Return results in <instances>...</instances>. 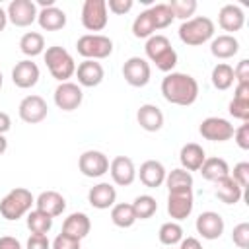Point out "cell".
Returning <instances> with one entry per match:
<instances>
[{
    "mask_svg": "<svg viewBox=\"0 0 249 249\" xmlns=\"http://www.w3.org/2000/svg\"><path fill=\"white\" fill-rule=\"evenodd\" d=\"M150 76H152L150 62L142 56H130L123 64V78L132 88H144L150 82Z\"/></svg>",
    "mask_w": 249,
    "mask_h": 249,
    "instance_id": "obj_8",
    "label": "cell"
},
{
    "mask_svg": "<svg viewBox=\"0 0 249 249\" xmlns=\"http://www.w3.org/2000/svg\"><path fill=\"white\" fill-rule=\"evenodd\" d=\"M33 204H35V196L31 195V191L25 187H16L10 193H6L4 198L0 200V214L2 218L14 222L27 216Z\"/></svg>",
    "mask_w": 249,
    "mask_h": 249,
    "instance_id": "obj_3",
    "label": "cell"
},
{
    "mask_svg": "<svg viewBox=\"0 0 249 249\" xmlns=\"http://www.w3.org/2000/svg\"><path fill=\"white\" fill-rule=\"evenodd\" d=\"M167 6L173 12V18L183 19V21L191 19L193 14L196 12V2L195 0H171Z\"/></svg>",
    "mask_w": 249,
    "mask_h": 249,
    "instance_id": "obj_38",
    "label": "cell"
},
{
    "mask_svg": "<svg viewBox=\"0 0 249 249\" xmlns=\"http://www.w3.org/2000/svg\"><path fill=\"white\" fill-rule=\"evenodd\" d=\"M231 241L233 245H237L239 249H247L249 247V224L247 222H241L233 228L231 231Z\"/></svg>",
    "mask_w": 249,
    "mask_h": 249,
    "instance_id": "obj_41",
    "label": "cell"
},
{
    "mask_svg": "<svg viewBox=\"0 0 249 249\" xmlns=\"http://www.w3.org/2000/svg\"><path fill=\"white\" fill-rule=\"evenodd\" d=\"M76 78L80 88H95L103 82L105 70L97 60H82L76 66Z\"/></svg>",
    "mask_w": 249,
    "mask_h": 249,
    "instance_id": "obj_18",
    "label": "cell"
},
{
    "mask_svg": "<svg viewBox=\"0 0 249 249\" xmlns=\"http://www.w3.org/2000/svg\"><path fill=\"white\" fill-rule=\"evenodd\" d=\"M35 208L49 214L51 218H56L64 212L66 208V198L56 193V191H43L37 198H35Z\"/></svg>",
    "mask_w": 249,
    "mask_h": 249,
    "instance_id": "obj_23",
    "label": "cell"
},
{
    "mask_svg": "<svg viewBox=\"0 0 249 249\" xmlns=\"http://www.w3.org/2000/svg\"><path fill=\"white\" fill-rule=\"evenodd\" d=\"M243 191L249 187V161H239L233 165V175H230Z\"/></svg>",
    "mask_w": 249,
    "mask_h": 249,
    "instance_id": "obj_42",
    "label": "cell"
},
{
    "mask_svg": "<svg viewBox=\"0 0 249 249\" xmlns=\"http://www.w3.org/2000/svg\"><path fill=\"white\" fill-rule=\"evenodd\" d=\"M169 249H171V247H169Z\"/></svg>",
    "mask_w": 249,
    "mask_h": 249,
    "instance_id": "obj_56",
    "label": "cell"
},
{
    "mask_svg": "<svg viewBox=\"0 0 249 249\" xmlns=\"http://www.w3.org/2000/svg\"><path fill=\"white\" fill-rule=\"evenodd\" d=\"M8 21H12L16 27H29L33 21H37V4L33 0H12L6 8Z\"/></svg>",
    "mask_w": 249,
    "mask_h": 249,
    "instance_id": "obj_10",
    "label": "cell"
},
{
    "mask_svg": "<svg viewBox=\"0 0 249 249\" xmlns=\"http://www.w3.org/2000/svg\"><path fill=\"white\" fill-rule=\"evenodd\" d=\"M25 222H27V228H29L31 233H43V235H47L51 231V228H53V218L49 214L37 210V208H33V210L27 212Z\"/></svg>",
    "mask_w": 249,
    "mask_h": 249,
    "instance_id": "obj_34",
    "label": "cell"
},
{
    "mask_svg": "<svg viewBox=\"0 0 249 249\" xmlns=\"http://www.w3.org/2000/svg\"><path fill=\"white\" fill-rule=\"evenodd\" d=\"M109 173L115 185L119 187H128L136 179V167L134 161L128 156H117L109 161Z\"/></svg>",
    "mask_w": 249,
    "mask_h": 249,
    "instance_id": "obj_16",
    "label": "cell"
},
{
    "mask_svg": "<svg viewBox=\"0 0 249 249\" xmlns=\"http://www.w3.org/2000/svg\"><path fill=\"white\" fill-rule=\"evenodd\" d=\"M165 175H167V171H165L163 163L158 161V160H146L140 165V171H138V177H140L142 185L148 187V189H156V187L163 185Z\"/></svg>",
    "mask_w": 249,
    "mask_h": 249,
    "instance_id": "obj_21",
    "label": "cell"
},
{
    "mask_svg": "<svg viewBox=\"0 0 249 249\" xmlns=\"http://www.w3.org/2000/svg\"><path fill=\"white\" fill-rule=\"evenodd\" d=\"M179 249H202V245L196 237H183L179 243Z\"/></svg>",
    "mask_w": 249,
    "mask_h": 249,
    "instance_id": "obj_49",
    "label": "cell"
},
{
    "mask_svg": "<svg viewBox=\"0 0 249 249\" xmlns=\"http://www.w3.org/2000/svg\"><path fill=\"white\" fill-rule=\"evenodd\" d=\"M0 249H21V243L12 235H2L0 237Z\"/></svg>",
    "mask_w": 249,
    "mask_h": 249,
    "instance_id": "obj_48",
    "label": "cell"
},
{
    "mask_svg": "<svg viewBox=\"0 0 249 249\" xmlns=\"http://www.w3.org/2000/svg\"><path fill=\"white\" fill-rule=\"evenodd\" d=\"M214 185H216L214 195H216L224 204H235V202H239L241 196H243V189H241L230 175L224 177V179H220V181H216Z\"/></svg>",
    "mask_w": 249,
    "mask_h": 249,
    "instance_id": "obj_28",
    "label": "cell"
},
{
    "mask_svg": "<svg viewBox=\"0 0 249 249\" xmlns=\"http://www.w3.org/2000/svg\"><path fill=\"white\" fill-rule=\"evenodd\" d=\"M214 21L206 16H195L187 21H183L179 25V39L189 45V47H198V45H204L206 41H210L214 37Z\"/></svg>",
    "mask_w": 249,
    "mask_h": 249,
    "instance_id": "obj_4",
    "label": "cell"
},
{
    "mask_svg": "<svg viewBox=\"0 0 249 249\" xmlns=\"http://www.w3.org/2000/svg\"><path fill=\"white\" fill-rule=\"evenodd\" d=\"M156 31H158V27H156V19H154L150 8L140 12L134 18V21H132V35L136 39H148V37L156 35Z\"/></svg>",
    "mask_w": 249,
    "mask_h": 249,
    "instance_id": "obj_30",
    "label": "cell"
},
{
    "mask_svg": "<svg viewBox=\"0 0 249 249\" xmlns=\"http://www.w3.org/2000/svg\"><path fill=\"white\" fill-rule=\"evenodd\" d=\"M230 115L233 119H239L243 123L249 121V99H237L233 97L230 101Z\"/></svg>",
    "mask_w": 249,
    "mask_h": 249,
    "instance_id": "obj_40",
    "label": "cell"
},
{
    "mask_svg": "<svg viewBox=\"0 0 249 249\" xmlns=\"http://www.w3.org/2000/svg\"><path fill=\"white\" fill-rule=\"evenodd\" d=\"M233 97H237V99H249V84H235Z\"/></svg>",
    "mask_w": 249,
    "mask_h": 249,
    "instance_id": "obj_50",
    "label": "cell"
},
{
    "mask_svg": "<svg viewBox=\"0 0 249 249\" xmlns=\"http://www.w3.org/2000/svg\"><path fill=\"white\" fill-rule=\"evenodd\" d=\"M204 160H206V152H204V148H202L200 144H196V142L185 144V146L181 148V152H179L181 167L187 169L189 173H191V171H198L200 165L204 163Z\"/></svg>",
    "mask_w": 249,
    "mask_h": 249,
    "instance_id": "obj_24",
    "label": "cell"
},
{
    "mask_svg": "<svg viewBox=\"0 0 249 249\" xmlns=\"http://www.w3.org/2000/svg\"><path fill=\"white\" fill-rule=\"evenodd\" d=\"M158 237H160V241H161L163 245L173 247V245L181 243V239H183V228H181L179 222H173V220H171V222H165V224L160 226Z\"/></svg>",
    "mask_w": 249,
    "mask_h": 249,
    "instance_id": "obj_36",
    "label": "cell"
},
{
    "mask_svg": "<svg viewBox=\"0 0 249 249\" xmlns=\"http://www.w3.org/2000/svg\"><path fill=\"white\" fill-rule=\"evenodd\" d=\"M233 124L228 119L222 117H206L200 124H198V132L204 140L210 142H226L233 136Z\"/></svg>",
    "mask_w": 249,
    "mask_h": 249,
    "instance_id": "obj_9",
    "label": "cell"
},
{
    "mask_svg": "<svg viewBox=\"0 0 249 249\" xmlns=\"http://www.w3.org/2000/svg\"><path fill=\"white\" fill-rule=\"evenodd\" d=\"M27 249H51V241L43 233H31L27 239Z\"/></svg>",
    "mask_w": 249,
    "mask_h": 249,
    "instance_id": "obj_47",
    "label": "cell"
},
{
    "mask_svg": "<svg viewBox=\"0 0 249 249\" xmlns=\"http://www.w3.org/2000/svg\"><path fill=\"white\" fill-rule=\"evenodd\" d=\"M233 80L237 84H249V60L247 58H241L237 66L233 68Z\"/></svg>",
    "mask_w": 249,
    "mask_h": 249,
    "instance_id": "obj_46",
    "label": "cell"
},
{
    "mask_svg": "<svg viewBox=\"0 0 249 249\" xmlns=\"http://www.w3.org/2000/svg\"><path fill=\"white\" fill-rule=\"evenodd\" d=\"M161 95L171 105L189 107L198 97V82L185 72H169L161 80Z\"/></svg>",
    "mask_w": 249,
    "mask_h": 249,
    "instance_id": "obj_1",
    "label": "cell"
},
{
    "mask_svg": "<svg viewBox=\"0 0 249 249\" xmlns=\"http://www.w3.org/2000/svg\"><path fill=\"white\" fill-rule=\"evenodd\" d=\"M105 4H107V10L113 12V14H117V16L128 14L132 10V6H134L132 0H107Z\"/></svg>",
    "mask_w": 249,
    "mask_h": 249,
    "instance_id": "obj_44",
    "label": "cell"
},
{
    "mask_svg": "<svg viewBox=\"0 0 249 249\" xmlns=\"http://www.w3.org/2000/svg\"><path fill=\"white\" fill-rule=\"evenodd\" d=\"M2 84H4V78H2V72H0V89H2Z\"/></svg>",
    "mask_w": 249,
    "mask_h": 249,
    "instance_id": "obj_55",
    "label": "cell"
},
{
    "mask_svg": "<svg viewBox=\"0 0 249 249\" xmlns=\"http://www.w3.org/2000/svg\"><path fill=\"white\" fill-rule=\"evenodd\" d=\"M39 6H41V8H49V6H54V0H39Z\"/></svg>",
    "mask_w": 249,
    "mask_h": 249,
    "instance_id": "obj_54",
    "label": "cell"
},
{
    "mask_svg": "<svg viewBox=\"0 0 249 249\" xmlns=\"http://www.w3.org/2000/svg\"><path fill=\"white\" fill-rule=\"evenodd\" d=\"M198 171L202 173V177L206 181L216 183V181H220V179H224V177L230 175V165L222 158H206Z\"/></svg>",
    "mask_w": 249,
    "mask_h": 249,
    "instance_id": "obj_29",
    "label": "cell"
},
{
    "mask_svg": "<svg viewBox=\"0 0 249 249\" xmlns=\"http://www.w3.org/2000/svg\"><path fill=\"white\" fill-rule=\"evenodd\" d=\"M218 23L224 31H228V35L239 31L245 25V14L241 10V6L237 4H224L218 12Z\"/></svg>",
    "mask_w": 249,
    "mask_h": 249,
    "instance_id": "obj_19",
    "label": "cell"
},
{
    "mask_svg": "<svg viewBox=\"0 0 249 249\" xmlns=\"http://www.w3.org/2000/svg\"><path fill=\"white\" fill-rule=\"evenodd\" d=\"M6 150H8V140H6L4 134H0V156H2Z\"/></svg>",
    "mask_w": 249,
    "mask_h": 249,
    "instance_id": "obj_53",
    "label": "cell"
},
{
    "mask_svg": "<svg viewBox=\"0 0 249 249\" xmlns=\"http://www.w3.org/2000/svg\"><path fill=\"white\" fill-rule=\"evenodd\" d=\"M6 23H8V14H6V10L0 6V33L6 29Z\"/></svg>",
    "mask_w": 249,
    "mask_h": 249,
    "instance_id": "obj_52",
    "label": "cell"
},
{
    "mask_svg": "<svg viewBox=\"0 0 249 249\" xmlns=\"http://www.w3.org/2000/svg\"><path fill=\"white\" fill-rule=\"evenodd\" d=\"M39 66L31 60V58H25V60H19L14 68H12V82L21 88V89H29L33 88L37 82H39Z\"/></svg>",
    "mask_w": 249,
    "mask_h": 249,
    "instance_id": "obj_17",
    "label": "cell"
},
{
    "mask_svg": "<svg viewBox=\"0 0 249 249\" xmlns=\"http://www.w3.org/2000/svg\"><path fill=\"white\" fill-rule=\"evenodd\" d=\"M144 51H146L148 60L154 62L158 70H161L165 74L173 72V68L177 64V53H175V49L171 47V43L165 35L156 33V35L148 37L146 45H144Z\"/></svg>",
    "mask_w": 249,
    "mask_h": 249,
    "instance_id": "obj_2",
    "label": "cell"
},
{
    "mask_svg": "<svg viewBox=\"0 0 249 249\" xmlns=\"http://www.w3.org/2000/svg\"><path fill=\"white\" fill-rule=\"evenodd\" d=\"M84 91L74 82H60L54 89V105L62 111H74L82 105Z\"/></svg>",
    "mask_w": 249,
    "mask_h": 249,
    "instance_id": "obj_13",
    "label": "cell"
},
{
    "mask_svg": "<svg viewBox=\"0 0 249 249\" xmlns=\"http://www.w3.org/2000/svg\"><path fill=\"white\" fill-rule=\"evenodd\" d=\"M107 4L105 0H86L82 6V25L88 31H101L107 27Z\"/></svg>",
    "mask_w": 249,
    "mask_h": 249,
    "instance_id": "obj_7",
    "label": "cell"
},
{
    "mask_svg": "<svg viewBox=\"0 0 249 249\" xmlns=\"http://www.w3.org/2000/svg\"><path fill=\"white\" fill-rule=\"evenodd\" d=\"M78 169L86 177H101L109 171V158L99 150H86L78 160Z\"/></svg>",
    "mask_w": 249,
    "mask_h": 249,
    "instance_id": "obj_12",
    "label": "cell"
},
{
    "mask_svg": "<svg viewBox=\"0 0 249 249\" xmlns=\"http://www.w3.org/2000/svg\"><path fill=\"white\" fill-rule=\"evenodd\" d=\"M10 126H12V119H10V115L4 113V111H0V134H6V132L10 130Z\"/></svg>",
    "mask_w": 249,
    "mask_h": 249,
    "instance_id": "obj_51",
    "label": "cell"
},
{
    "mask_svg": "<svg viewBox=\"0 0 249 249\" xmlns=\"http://www.w3.org/2000/svg\"><path fill=\"white\" fill-rule=\"evenodd\" d=\"M111 222H113L117 228H130V226H134L136 216H134L132 204H128V202L113 204V206H111Z\"/></svg>",
    "mask_w": 249,
    "mask_h": 249,
    "instance_id": "obj_35",
    "label": "cell"
},
{
    "mask_svg": "<svg viewBox=\"0 0 249 249\" xmlns=\"http://www.w3.org/2000/svg\"><path fill=\"white\" fill-rule=\"evenodd\" d=\"M37 23L45 31H58L66 25V14H64V10H60L56 6L41 8L37 14Z\"/></svg>",
    "mask_w": 249,
    "mask_h": 249,
    "instance_id": "obj_26",
    "label": "cell"
},
{
    "mask_svg": "<svg viewBox=\"0 0 249 249\" xmlns=\"http://www.w3.org/2000/svg\"><path fill=\"white\" fill-rule=\"evenodd\" d=\"M163 183L169 193L171 191H189V189H193V175L183 167H175L165 175Z\"/></svg>",
    "mask_w": 249,
    "mask_h": 249,
    "instance_id": "obj_32",
    "label": "cell"
},
{
    "mask_svg": "<svg viewBox=\"0 0 249 249\" xmlns=\"http://www.w3.org/2000/svg\"><path fill=\"white\" fill-rule=\"evenodd\" d=\"M195 228L196 231L202 235V239H208V241H214L218 239L222 233H224V218L214 212V210H206V212H200L196 222H195Z\"/></svg>",
    "mask_w": 249,
    "mask_h": 249,
    "instance_id": "obj_15",
    "label": "cell"
},
{
    "mask_svg": "<svg viewBox=\"0 0 249 249\" xmlns=\"http://www.w3.org/2000/svg\"><path fill=\"white\" fill-rule=\"evenodd\" d=\"M231 138L241 150H249V123H243L239 128H235Z\"/></svg>",
    "mask_w": 249,
    "mask_h": 249,
    "instance_id": "obj_45",
    "label": "cell"
},
{
    "mask_svg": "<svg viewBox=\"0 0 249 249\" xmlns=\"http://www.w3.org/2000/svg\"><path fill=\"white\" fill-rule=\"evenodd\" d=\"M18 113H19V119L23 123L37 124V123H41V121L47 119L49 107H47V101L41 95H27V97H23L19 101Z\"/></svg>",
    "mask_w": 249,
    "mask_h": 249,
    "instance_id": "obj_14",
    "label": "cell"
},
{
    "mask_svg": "<svg viewBox=\"0 0 249 249\" xmlns=\"http://www.w3.org/2000/svg\"><path fill=\"white\" fill-rule=\"evenodd\" d=\"M89 230H91V220L84 212H72L62 222V233L72 235V237H76L80 241L89 233Z\"/></svg>",
    "mask_w": 249,
    "mask_h": 249,
    "instance_id": "obj_25",
    "label": "cell"
},
{
    "mask_svg": "<svg viewBox=\"0 0 249 249\" xmlns=\"http://www.w3.org/2000/svg\"><path fill=\"white\" fill-rule=\"evenodd\" d=\"M19 51L29 58L43 54L45 53V37L41 33H37V31L23 33L21 39H19Z\"/></svg>",
    "mask_w": 249,
    "mask_h": 249,
    "instance_id": "obj_31",
    "label": "cell"
},
{
    "mask_svg": "<svg viewBox=\"0 0 249 249\" xmlns=\"http://www.w3.org/2000/svg\"><path fill=\"white\" fill-rule=\"evenodd\" d=\"M150 12H152V16H154V19H156V27L158 29H165V27H169L171 23H173V12L169 10V6L167 4H154L152 8H150Z\"/></svg>",
    "mask_w": 249,
    "mask_h": 249,
    "instance_id": "obj_39",
    "label": "cell"
},
{
    "mask_svg": "<svg viewBox=\"0 0 249 249\" xmlns=\"http://www.w3.org/2000/svg\"><path fill=\"white\" fill-rule=\"evenodd\" d=\"M195 206V196L193 189L189 191H171L167 195V214L171 216L173 222H181L191 216Z\"/></svg>",
    "mask_w": 249,
    "mask_h": 249,
    "instance_id": "obj_11",
    "label": "cell"
},
{
    "mask_svg": "<svg viewBox=\"0 0 249 249\" xmlns=\"http://www.w3.org/2000/svg\"><path fill=\"white\" fill-rule=\"evenodd\" d=\"M80 239H76V237H72V235H66V233H58L54 239H53V243H51V249H80Z\"/></svg>",
    "mask_w": 249,
    "mask_h": 249,
    "instance_id": "obj_43",
    "label": "cell"
},
{
    "mask_svg": "<svg viewBox=\"0 0 249 249\" xmlns=\"http://www.w3.org/2000/svg\"><path fill=\"white\" fill-rule=\"evenodd\" d=\"M76 51L84 60H101L113 53V41L107 35L86 33L76 41Z\"/></svg>",
    "mask_w": 249,
    "mask_h": 249,
    "instance_id": "obj_6",
    "label": "cell"
},
{
    "mask_svg": "<svg viewBox=\"0 0 249 249\" xmlns=\"http://www.w3.org/2000/svg\"><path fill=\"white\" fill-rule=\"evenodd\" d=\"M237 51H239V41H237L233 35H228V33L214 37L212 43H210V53H212V56L222 58V60L235 56Z\"/></svg>",
    "mask_w": 249,
    "mask_h": 249,
    "instance_id": "obj_27",
    "label": "cell"
},
{
    "mask_svg": "<svg viewBox=\"0 0 249 249\" xmlns=\"http://www.w3.org/2000/svg\"><path fill=\"white\" fill-rule=\"evenodd\" d=\"M132 210H134L136 220H148V218H152V216L156 214L158 202H156V198L150 196V195H140V196L134 198Z\"/></svg>",
    "mask_w": 249,
    "mask_h": 249,
    "instance_id": "obj_37",
    "label": "cell"
},
{
    "mask_svg": "<svg viewBox=\"0 0 249 249\" xmlns=\"http://www.w3.org/2000/svg\"><path fill=\"white\" fill-rule=\"evenodd\" d=\"M136 121L140 124V128H144L146 132H158L163 126V113L158 105L144 103L136 111Z\"/></svg>",
    "mask_w": 249,
    "mask_h": 249,
    "instance_id": "obj_20",
    "label": "cell"
},
{
    "mask_svg": "<svg viewBox=\"0 0 249 249\" xmlns=\"http://www.w3.org/2000/svg\"><path fill=\"white\" fill-rule=\"evenodd\" d=\"M210 80H212V86L220 91H226L233 86V68L226 62H218L214 68H212V74H210Z\"/></svg>",
    "mask_w": 249,
    "mask_h": 249,
    "instance_id": "obj_33",
    "label": "cell"
},
{
    "mask_svg": "<svg viewBox=\"0 0 249 249\" xmlns=\"http://www.w3.org/2000/svg\"><path fill=\"white\" fill-rule=\"evenodd\" d=\"M43 58L51 76L58 82H68V78L76 74V62L64 47H58V45L47 47V51L43 53Z\"/></svg>",
    "mask_w": 249,
    "mask_h": 249,
    "instance_id": "obj_5",
    "label": "cell"
},
{
    "mask_svg": "<svg viewBox=\"0 0 249 249\" xmlns=\"http://www.w3.org/2000/svg\"><path fill=\"white\" fill-rule=\"evenodd\" d=\"M115 200H117V191L111 183H97L88 193V202L97 210L111 208L115 204Z\"/></svg>",
    "mask_w": 249,
    "mask_h": 249,
    "instance_id": "obj_22",
    "label": "cell"
}]
</instances>
